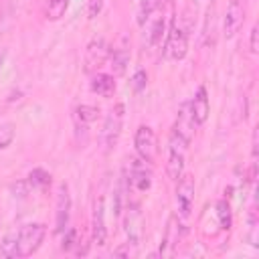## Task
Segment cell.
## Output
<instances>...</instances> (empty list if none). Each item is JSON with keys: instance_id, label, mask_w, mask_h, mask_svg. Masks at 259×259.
I'll list each match as a JSON object with an SVG mask.
<instances>
[{"instance_id": "6da1fadb", "label": "cell", "mask_w": 259, "mask_h": 259, "mask_svg": "<svg viewBox=\"0 0 259 259\" xmlns=\"http://www.w3.org/2000/svg\"><path fill=\"white\" fill-rule=\"evenodd\" d=\"M123 121H125V105L123 103H115L107 111L105 121H103V130H101V146H103L105 154H109L117 146L121 130H123Z\"/></svg>"}, {"instance_id": "7a4b0ae2", "label": "cell", "mask_w": 259, "mask_h": 259, "mask_svg": "<svg viewBox=\"0 0 259 259\" xmlns=\"http://www.w3.org/2000/svg\"><path fill=\"white\" fill-rule=\"evenodd\" d=\"M47 237V225L42 223H28L16 233V257L32 255Z\"/></svg>"}, {"instance_id": "3957f363", "label": "cell", "mask_w": 259, "mask_h": 259, "mask_svg": "<svg viewBox=\"0 0 259 259\" xmlns=\"http://www.w3.org/2000/svg\"><path fill=\"white\" fill-rule=\"evenodd\" d=\"M188 142L178 134L170 132L168 138V158H166V174L170 180H178L184 174V158H186Z\"/></svg>"}, {"instance_id": "277c9868", "label": "cell", "mask_w": 259, "mask_h": 259, "mask_svg": "<svg viewBox=\"0 0 259 259\" xmlns=\"http://www.w3.org/2000/svg\"><path fill=\"white\" fill-rule=\"evenodd\" d=\"M164 59L168 61H182L188 53V32L184 26L172 24L168 34H166V42H164Z\"/></svg>"}, {"instance_id": "5b68a950", "label": "cell", "mask_w": 259, "mask_h": 259, "mask_svg": "<svg viewBox=\"0 0 259 259\" xmlns=\"http://www.w3.org/2000/svg\"><path fill=\"white\" fill-rule=\"evenodd\" d=\"M134 146H136V154L146 160L148 164H154L156 158H158V138H156V132L150 127V125H140L136 130V136H134Z\"/></svg>"}, {"instance_id": "8992f818", "label": "cell", "mask_w": 259, "mask_h": 259, "mask_svg": "<svg viewBox=\"0 0 259 259\" xmlns=\"http://www.w3.org/2000/svg\"><path fill=\"white\" fill-rule=\"evenodd\" d=\"M109 57V42L103 36H95L89 40L87 49H85V73L93 75L97 73Z\"/></svg>"}, {"instance_id": "52a82bcc", "label": "cell", "mask_w": 259, "mask_h": 259, "mask_svg": "<svg viewBox=\"0 0 259 259\" xmlns=\"http://www.w3.org/2000/svg\"><path fill=\"white\" fill-rule=\"evenodd\" d=\"M176 208L180 219H188L194 206V176L192 174H182L176 180Z\"/></svg>"}, {"instance_id": "ba28073f", "label": "cell", "mask_w": 259, "mask_h": 259, "mask_svg": "<svg viewBox=\"0 0 259 259\" xmlns=\"http://www.w3.org/2000/svg\"><path fill=\"white\" fill-rule=\"evenodd\" d=\"M127 184L130 192H146L152 186V164L142 160L140 156L130 162V172H127Z\"/></svg>"}, {"instance_id": "9c48e42d", "label": "cell", "mask_w": 259, "mask_h": 259, "mask_svg": "<svg viewBox=\"0 0 259 259\" xmlns=\"http://www.w3.org/2000/svg\"><path fill=\"white\" fill-rule=\"evenodd\" d=\"M69 219H71V194L69 186L63 182L57 190V202H55V233L63 235L69 229Z\"/></svg>"}, {"instance_id": "30bf717a", "label": "cell", "mask_w": 259, "mask_h": 259, "mask_svg": "<svg viewBox=\"0 0 259 259\" xmlns=\"http://www.w3.org/2000/svg\"><path fill=\"white\" fill-rule=\"evenodd\" d=\"M245 0H229L227 4V12L223 18V34L225 38H233L239 28L245 22Z\"/></svg>"}, {"instance_id": "8fae6325", "label": "cell", "mask_w": 259, "mask_h": 259, "mask_svg": "<svg viewBox=\"0 0 259 259\" xmlns=\"http://www.w3.org/2000/svg\"><path fill=\"white\" fill-rule=\"evenodd\" d=\"M109 67L113 71V77L123 75L127 65H130V38L125 34H119V38L113 42V47H109Z\"/></svg>"}, {"instance_id": "7c38bea8", "label": "cell", "mask_w": 259, "mask_h": 259, "mask_svg": "<svg viewBox=\"0 0 259 259\" xmlns=\"http://www.w3.org/2000/svg\"><path fill=\"white\" fill-rule=\"evenodd\" d=\"M91 241L97 247H103L107 243V227H105V200L99 198L93 206V219H91Z\"/></svg>"}, {"instance_id": "4fadbf2b", "label": "cell", "mask_w": 259, "mask_h": 259, "mask_svg": "<svg viewBox=\"0 0 259 259\" xmlns=\"http://www.w3.org/2000/svg\"><path fill=\"white\" fill-rule=\"evenodd\" d=\"M190 105V113H192V119L196 125H202L206 119H208V113H210V101H208V91L204 85H200L194 93V97L188 101Z\"/></svg>"}, {"instance_id": "5bb4252c", "label": "cell", "mask_w": 259, "mask_h": 259, "mask_svg": "<svg viewBox=\"0 0 259 259\" xmlns=\"http://www.w3.org/2000/svg\"><path fill=\"white\" fill-rule=\"evenodd\" d=\"M194 127H196V123H194V119H192L190 105H188V101H186V103L180 105V109H178V113H176V121H174V125H172V132L178 134L182 140H186V142L190 144V140H192V136H194Z\"/></svg>"}, {"instance_id": "9a60e30c", "label": "cell", "mask_w": 259, "mask_h": 259, "mask_svg": "<svg viewBox=\"0 0 259 259\" xmlns=\"http://www.w3.org/2000/svg\"><path fill=\"white\" fill-rule=\"evenodd\" d=\"M127 219H125V231H127V239L132 245H138L140 237H142V212L140 206L136 202H127Z\"/></svg>"}, {"instance_id": "2e32d148", "label": "cell", "mask_w": 259, "mask_h": 259, "mask_svg": "<svg viewBox=\"0 0 259 259\" xmlns=\"http://www.w3.org/2000/svg\"><path fill=\"white\" fill-rule=\"evenodd\" d=\"M178 241H180V217H178V214H172V217L168 219V227H166V233H164V241H162V245H160V255H172Z\"/></svg>"}, {"instance_id": "e0dca14e", "label": "cell", "mask_w": 259, "mask_h": 259, "mask_svg": "<svg viewBox=\"0 0 259 259\" xmlns=\"http://www.w3.org/2000/svg\"><path fill=\"white\" fill-rule=\"evenodd\" d=\"M89 85H91V91L97 93L99 97H111L113 91H115V77L109 75V73L97 71V73H93Z\"/></svg>"}, {"instance_id": "ac0fdd59", "label": "cell", "mask_w": 259, "mask_h": 259, "mask_svg": "<svg viewBox=\"0 0 259 259\" xmlns=\"http://www.w3.org/2000/svg\"><path fill=\"white\" fill-rule=\"evenodd\" d=\"M97 115H99V109L95 105H79V107H75L73 121H75L77 132H87V127L97 119Z\"/></svg>"}, {"instance_id": "d6986e66", "label": "cell", "mask_w": 259, "mask_h": 259, "mask_svg": "<svg viewBox=\"0 0 259 259\" xmlns=\"http://www.w3.org/2000/svg\"><path fill=\"white\" fill-rule=\"evenodd\" d=\"M28 186L30 188H36V190H47L51 186V174L42 168H34L28 172V178H26Z\"/></svg>"}, {"instance_id": "ffe728a7", "label": "cell", "mask_w": 259, "mask_h": 259, "mask_svg": "<svg viewBox=\"0 0 259 259\" xmlns=\"http://www.w3.org/2000/svg\"><path fill=\"white\" fill-rule=\"evenodd\" d=\"M162 2L164 0H140V6H138V24L144 26L150 20V16L162 6Z\"/></svg>"}, {"instance_id": "44dd1931", "label": "cell", "mask_w": 259, "mask_h": 259, "mask_svg": "<svg viewBox=\"0 0 259 259\" xmlns=\"http://www.w3.org/2000/svg\"><path fill=\"white\" fill-rule=\"evenodd\" d=\"M164 30H166V18H164V16H158V18L154 20V24L150 26V32H148V42H150V47H158V45L162 42Z\"/></svg>"}, {"instance_id": "7402d4cb", "label": "cell", "mask_w": 259, "mask_h": 259, "mask_svg": "<svg viewBox=\"0 0 259 259\" xmlns=\"http://www.w3.org/2000/svg\"><path fill=\"white\" fill-rule=\"evenodd\" d=\"M69 6V0H47V6H45V16L49 20H59L65 10Z\"/></svg>"}, {"instance_id": "603a6c76", "label": "cell", "mask_w": 259, "mask_h": 259, "mask_svg": "<svg viewBox=\"0 0 259 259\" xmlns=\"http://www.w3.org/2000/svg\"><path fill=\"white\" fill-rule=\"evenodd\" d=\"M217 219H219V225H221V229H225V231H229L231 229V204L227 202V198H223V200H219L217 202Z\"/></svg>"}, {"instance_id": "cb8c5ba5", "label": "cell", "mask_w": 259, "mask_h": 259, "mask_svg": "<svg viewBox=\"0 0 259 259\" xmlns=\"http://www.w3.org/2000/svg\"><path fill=\"white\" fill-rule=\"evenodd\" d=\"M0 255L4 257H16V233H10L4 237L2 247H0Z\"/></svg>"}, {"instance_id": "d4e9b609", "label": "cell", "mask_w": 259, "mask_h": 259, "mask_svg": "<svg viewBox=\"0 0 259 259\" xmlns=\"http://www.w3.org/2000/svg\"><path fill=\"white\" fill-rule=\"evenodd\" d=\"M146 83H148V75H146V71H144V69H138V71L134 73L132 81H130L132 89H134L136 93H140V91H142V89L146 87Z\"/></svg>"}, {"instance_id": "484cf974", "label": "cell", "mask_w": 259, "mask_h": 259, "mask_svg": "<svg viewBox=\"0 0 259 259\" xmlns=\"http://www.w3.org/2000/svg\"><path fill=\"white\" fill-rule=\"evenodd\" d=\"M12 140H14V127H12L10 123L2 125V127H0V152H2L4 148H8V146L12 144Z\"/></svg>"}, {"instance_id": "4316f807", "label": "cell", "mask_w": 259, "mask_h": 259, "mask_svg": "<svg viewBox=\"0 0 259 259\" xmlns=\"http://www.w3.org/2000/svg\"><path fill=\"white\" fill-rule=\"evenodd\" d=\"M103 6H105V0H87V18L89 20L97 18L101 14Z\"/></svg>"}, {"instance_id": "83f0119b", "label": "cell", "mask_w": 259, "mask_h": 259, "mask_svg": "<svg viewBox=\"0 0 259 259\" xmlns=\"http://www.w3.org/2000/svg\"><path fill=\"white\" fill-rule=\"evenodd\" d=\"M77 231L75 229H67L65 231V237H63V251H71L75 245H77Z\"/></svg>"}, {"instance_id": "f1b7e54d", "label": "cell", "mask_w": 259, "mask_h": 259, "mask_svg": "<svg viewBox=\"0 0 259 259\" xmlns=\"http://www.w3.org/2000/svg\"><path fill=\"white\" fill-rule=\"evenodd\" d=\"M257 34H259V30H257V24H253V28H251V32H249V51H251V55H257V53H259Z\"/></svg>"}, {"instance_id": "f546056e", "label": "cell", "mask_w": 259, "mask_h": 259, "mask_svg": "<svg viewBox=\"0 0 259 259\" xmlns=\"http://www.w3.org/2000/svg\"><path fill=\"white\" fill-rule=\"evenodd\" d=\"M0 63H2V57H0Z\"/></svg>"}]
</instances>
